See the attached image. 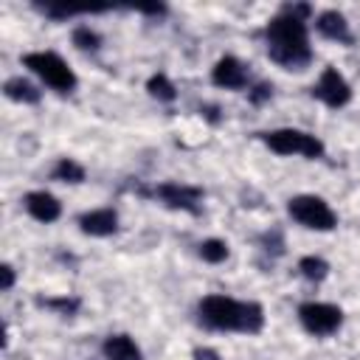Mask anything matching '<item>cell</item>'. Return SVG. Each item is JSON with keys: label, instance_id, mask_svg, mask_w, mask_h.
<instances>
[{"label": "cell", "instance_id": "1", "mask_svg": "<svg viewBox=\"0 0 360 360\" xmlns=\"http://www.w3.org/2000/svg\"><path fill=\"white\" fill-rule=\"evenodd\" d=\"M309 3H284L262 28V42L267 59L281 70H307L312 65V39H309Z\"/></svg>", "mask_w": 360, "mask_h": 360}, {"label": "cell", "instance_id": "2", "mask_svg": "<svg viewBox=\"0 0 360 360\" xmlns=\"http://www.w3.org/2000/svg\"><path fill=\"white\" fill-rule=\"evenodd\" d=\"M197 323L208 332L262 335L267 315L259 301H239L225 292H208L197 301Z\"/></svg>", "mask_w": 360, "mask_h": 360}, {"label": "cell", "instance_id": "3", "mask_svg": "<svg viewBox=\"0 0 360 360\" xmlns=\"http://www.w3.org/2000/svg\"><path fill=\"white\" fill-rule=\"evenodd\" d=\"M256 138L276 155L281 158H307V160H323L326 158V143L298 127H276V129H264L256 132Z\"/></svg>", "mask_w": 360, "mask_h": 360}, {"label": "cell", "instance_id": "4", "mask_svg": "<svg viewBox=\"0 0 360 360\" xmlns=\"http://www.w3.org/2000/svg\"><path fill=\"white\" fill-rule=\"evenodd\" d=\"M22 68H28L48 90L59 93V96H70L79 87V76L76 70L56 53V51H28L22 53Z\"/></svg>", "mask_w": 360, "mask_h": 360}, {"label": "cell", "instance_id": "5", "mask_svg": "<svg viewBox=\"0 0 360 360\" xmlns=\"http://www.w3.org/2000/svg\"><path fill=\"white\" fill-rule=\"evenodd\" d=\"M141 197L160 202L169 211H183L188 217H200L202 214V200L205 191L194 183H180V180H160L155 186H141L138 188Z\"/></svg>", "mask_w": 360, "mask_h": 360}, {"label": "cell", "instance_id": "6", "mask_svg": "<svg viewBox=\"0 0 360 360\" xmlns=\"http://www.w3.org/2000/svg\"><path fill=\"white\" fill-rule=\"evenodd\" d=\"M287 217L301 225L304 231H315V233H329L338 228V214L335 208L321 197V194H292L287 200Z\"/></svg>", "mask_w": 360, "mask_h": 360}, {"label": "cell", "instance_id": "7", "mask_svg": "<svg viewBox=\"0 0 360 360\" xmlns=\"http://www.w3.org/2000/svg\"><path fill=\"white\" fill-rule=\"evenodd\" d=\"M295 318L301 329L312 338H332L343 326V309L329 301H301L295 309Z\"/></svg>", "mask_w": 360, "mask_h": 360}, {"label": "cell", "instance_id": "8", "mask_svg": "<svg viewBox=\"0 0 360 360\" xmlns=\"http://www.w3.org/2000/svg\"><path fill=\"white\" fill-rule=\"evenodd\" d=\"M309 93H312L315 101H321V104L329 107V110H343L346 104H352V96H354L349 79H346L335 65H326V68L321 70V76H318V82L312 84Z\"/></svg>", "mask_w": 360, "mask_h": 360}, {"label": "cell", "instance_id": "9", "mask_svg": "<svg viewBox=\"0 0 360 360\" xmlns=\"http://www.w3.org/2000/svg\"><path fill=\"white\" fill-rule=\"evenodd\" d=\"M211 84L219 87V90L242 93V90H248L253 82H250V70H248V65H245L239 56L225 53V56H219V59L211 65Z\"/></svg>", "mask_w": 360, "mask_h": 360}, {"label": "cell", "instance_id": "10", "mask_svg": "<svg viewBox=\"0 0 360 360\" xmlns=\"http://www.w3.org/2000/svg\"><path fill=\"white\" fill-rule=\"evenodd\" d=\"M76 225L84 236L90 239H107L112 233H118V211L112 205H101V208H90L82 211L76 217Z\"/></svg>", "mask_w": 360, "mask_h": 360}, {"label": "cell", "instance_id": "11", "mask_svg": "<svg viewBox=\"0 0 360 360\" xmlns=\"http://www.w3.org/2000/svg\"><path fill=\"white\" fill-rule=\"evenodd\" d=\"M312 25H315L318 37H323V39H329V42H338V45H346V48L354 45L352 25H349L346 14L338 11V8H323V11H318Z\"/></svg>", "mask_w": 360, "mask_h": 360}, {"label": "cell", "instance_id": "12", "mask_svg": "<svg viewBox=\"0 0 360 360\" xmlns=\"http://www.w3.org/2000/svg\"><path fill=\"white\" fill-rule=\"evenodd\" d=\"M22 208L31 219L42 222V225H51L62 217V202L56 194H51L48 188H34V191H25L22 194Z\"/></svg>", "mask_w": 360, "mask_h": 360}, {"label": "cell", "instance_id": "13", "mask_svg": "<svg viewBox=\"0 0 360 360\" xmlns=\"http://www.w3.org/2000/svg\"><path fill=\"white\" fill-rule=\"evenodd\" d=\"M101 357L104 360H143V349L138 340L127 332H112L101 340Z\"/></svg>", "mask_w": 360, "mask_h": 360}, {"label": "cell", "instance_id": "14", "mask_svg": "<svg viewBox=\"0 0 360 360\" xmlns=\"http://www.w3.org/2000/svg\"><path fill=\"white\" fill-rule=\"evenodd\" d=\"M3 96H6L8 101H14V104H22V107H34V104L42 101L39 84H34V82L25 79V76H8V79L3 82Z\"/></svg>", "mask_w": 360, "mask_h": 360}, {"label": "cell", "instance_id": "15", "mask_svg": "<svg viewBox=\"0 0 360 360\" xmlns=\"http://www.w3.org/2000/svg\"><path fill=\"white\" fill-rule=\"evenodd\" d=\"M34 304L39 309H48L51 315H59V318H73L79 315L82 309V298L73 295V292H59V295H37Z\"/></svg>", "mask_w": 360, "mask_h": 360}, {"label": "cell", "instance_id": "16", "mask_svg": "<svg viewBox=\"0 0 360 360\" xmlns=\"http://www.w3.org/2000/svg\"><path fill=\"white\" fill-rule=\"evenodd\" d=\"M51 180L65 186H79L87 180V169L76 158H56V163L51 166Z\"/></svg>", "mask_w": 360, "mask_h": 360}, {"label": "cell", "instance_id": "17", "mask_svg": "<svg viewBox=\"0 0 360 360\" xmlns=\"http://www.w3.org/2000/svg\"><path fill=\"white\" fill-rule=\"evenodd\" d=\"M48 20H53V22H65V20H70V17H82V14H101V11H107V6H101V8H90V6H68V3H42V6H37Z\"/></svg>", "mask_w": 360, "mask_h": 360}, {"label": "cell", "instance_id": "18", "mask_svg": "<svg viewBox=\"0 0 360 360\" xmlns=\"http://www.w3.org/2000/svg\"><path fill=\"white\" fill-rule=\"evenodd\" d=\"M295 267H298L301 278H304V281H309V284H321V281H326V278H329V273H332L329 262H326L323 256H315V253L301 256Z\"/></svg>", "mask_w": 360, "mask_h": 360}, {"label": "cell", "instance_id": "19", "mask_svg": "<svg viewBox=\"0 0 360 360\" xmlns=\"http://www.w3.org/2000/svg\"><path fill=\"white\" fill-rule=\"evenodd\" d=\"M197 256H200L205 264H222V262H228V256H231V245H228L225 239H219V236H208V239H202V242L197 245Z\"/></svg>", "mask_w": 360, "mask_h": 360}, {"label": "cell", "instance_id": "20", "mask_svg": "<svg viewBox=\"0 0 360 360\" xmlns=\"http://www.w3.org/2000/svg\"><path fill=\"white\" fill-rule=\"evenodd\" d=\"M70 42H73V48L82 51V53H98L101 45H104V37H101L96 28H90V25H76V28L70 31Z\"/></svg>", "mask_w": 360, "mask_h": 360}, {"label": "cell", "instance_id": "21", "mask_svg": "<svg viewBox=\"0 0 360 360\" xmlns=\"http://www.w3.org/2000/svg\"><path fill=\"white\" fill-rule=\"evenodd\" d=\"M146 93H149L155 101H160V104H172V101L177 98V87H174V82H172L166 73H152V76L146 79Z\"/></svg>", "mask_w": 360, "mask_h": 360}, {"label": "cell", "instance_id": "22", "mask_svg": "<svg viewBox=\"0 0 360 360\" xmlns=\"http://www.w3.org/2000/svg\"><path fill=\"white\" fill-rule=\"evenodd\" d=\"M259 248L267 253V256H273V259H278V256H284V250H287V242H284V233L278 231V228H267L262 236H259Z\"/></svg>", "mask_w": 360, "mask_h": 360}, {"label": "cell", "instance_id": "23", "mask_svg": "<svg viewBox=\"0 0 360 360\" xmlns=\"http://www.w3.org/2000/svg\"><path fill=\"white\" fill-rule=\"evenodd\" d=\"M273 98V84L270 82H253L250 87H248V101L253 104V107H262V104H267Z\"/></svg>", "mask_w": 360, "mask_h": 360}, {"label": "cell", "instance_id": "24", "mask_svg": "<svg viewBox=\"0 0 360 360\" xmlns=\"http://www.w3.org/2000/svg\"><path fill=\"white\" fill-rule=\"evenodd\" d=\"M14 284H17V270H14L8 262H3V264H0V290H3V292H11Z\"/></svg>", "mask_w": 360, "mask_h": 360}, {"label": "cell", "instance_id": "25", "mask_svg": "<svg viewBox=\"0 0 360 360\" xmlns=\"http://www.w3.org/2000/svg\"><path fill=\"white\" fill-rule=\"evenodd\" d=\"M200 115H202L208 124H214V127L222 121V115H219V107H217V104H200Z\"/></svg>", "mask_w": 360, "mask_h": 360}, {"label": "cell", "instance_id": "26", "mask_svg": "<svg viewBox=\"0 0 360 360\" xmlns=\"http://www.w3.org/2000/svg\"><path fill=\"white\" fill-rule=\"evenodd\" d=\"M191 360H222V357H219V352L211 349V346H197V349L191 352Z\"/></svg>", "mask_w": 360, "mask_h": 360}, {"label": "cell", "instance_id": "27", "mask_svg": "<svg viewBox=\"0 0 360 360\" xmlns=\"http://www.w3.org/2000/svg\"><path fill=\"white\" fill-rule=\"evenodd\" d=\"M135 11H141V14H152V17H163V14H166V6H138Z\"/></svg>", "mask_w": 360, "mask_h": 360}]
</instances>
